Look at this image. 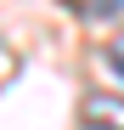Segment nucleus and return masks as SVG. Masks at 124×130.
<instances>
[{
	"mask_svg": "<svg viewBox=\"0 0 124 130\" xmlns=\"http://www.w3.org/2000/svg\"><path fill=\"white\" fill-rule=\"evenodd\" d=\"M107 68H113V74L124 79V34H118V40H113V45H107Z\"/></svg>",
	"mask_w": 124,
	"mask_h": 130,
	"instance_id": "obj_3",
	"label": "nucleus"
},
{
	"mask_svg": "<svg viewBox=\"0 0 124 130\" xmlns=\"http://www.w3.org/2000/svg\"><path fill=\"white\" fill-rule=\"evenodd\" d=\"M68 11L96 17V23H101V17H118V11H124V0H68Z\"/></svg>",
	"mask_w": 124,
	"mask_h": 130,
	"instance_id": "obj_2",
	"label": "nucleus"
},
{
	"mask_svg": "<svg viewBox=\"0 0 124 130\" xmlns=\"http://www.w3.org/2000/svg\"><path fill=\"white\" fill-rule=\"evenodd\" d=\"M79 130H124V96L90 91L85 102H79Z\"/></svg>",
	"mask_w": 124,
	"mask_h": 130,
	"instance_id": "obj_1",
	"label": "nucleus"
}]
</instances>
